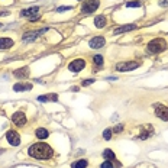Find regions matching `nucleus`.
Segmentation results:
<instances>
[{
  "instance_id": "f257e3e1",
  "label": "nucleus",
  "mask_w": 168,
  "mask_h": 168,
  "mask_svg": "<svg viewBox=\"0 0 168 168\" xmlns=\"http://www.w3.org/2000/svg\"><path fill=\"white\" fill-rule=\"evenodd\" d=\"M28 154L29 157L36 158V160H49L52 157V148L48 145V144H44V142H38V144H34L28 149Z\"/></svg>"
},
{
  "instance_id": "f03ea898",
  "label": "nucleus",
  "mask_w": 168,
  "mask_h": 168,
  "mask_svg": "<svg viewBox=\"0 0 168 168\" xmlns=\"http://www.w3.org/2000/svg\"><path fill=\"white\" fill-rule=\"evenodd\" d=\"M146 48H148V51H149L151 54H160L167 49V42H165V39H162V38H154L152 41H149V44H148Z\"/></svg>"
},
{
  "instance_id": "7ed1b4c3",
  "label": "nucleus",
  "mask_w": 168,
  "mask_h": 168,
  "mask_svg": "<svg viewBox=\"0 0 168 168\" xmlns=\"http://www.w3.org/2000/svg\"><path fill=\"white\" fill-rule=\"evenodd\" d=\"M99 6H100V2H99V0H87V2L83 3L81 12L84 15H90V13H93V12L97 10Z\"/></svg>"
},
{
  "instance_id": "20e7f679",
  "label": "nucleus",
  "mask_w": 168,
  "mask_h": 168,
  "mask_svg": "<svg viewBox=\"0 0 168 168\" xmlns=\"http://www.w3.org/2000/svg\"><path fill=\"white\" fill-rule=\"evenodd\" d=\"M84 67H86V61L81 60V58H77V60L68 64V70L73 71V73H80Z\"/></svg>"
},
{
  "instance_id": "39448f33",
  "label": "nucleus",
  "mask_w": 168,
  "mask_h": 168,
  "mask_svg": "<svg viewBox=\"0 0 168 168\" xmlns=\"http://www.w3.org/2000/svg\"><path fill=\"white\" fill-rule=\"evenodd\" d=\"M154 107H155V115H157V117H160L161 120L168 122V107H167V106H164V105H155Z\"/></svg>"
},
{
  "instance_id": "423d86ee",
  "label": "nucleus",
  "mask_w": 168,
  "mask_h": 168,
  "mask_svg": "<svg viewBox=\"0 0 168 168\" xmlns=\"http://www.w3.org/2000/svg\"><path fill=\"white\" fill-rule=\"evenodd\" d=\"M139 64L135 62V61H129V62H120V64H116V70L117 71H131L138 68Z\"/></svg>"
},
{
  "instance_id": "0eeeda50",
  "label": "nucleus",
  "mask_w": 168,
  "mask_h": 168,
  "mask_svg": "<svg viewBox=\"0 0 168 168\" xmlns=\"http://www.w3.org/2000/svg\"><path fill=\"white\" fill-rule=\"evenodd\" d=\"M12 122L18 126H23V125L26 123V115L23 112H16L12 115Z\"/></svg>"
},
{
  "instance_id": "6e6552de",
  "label": "nucleus",
  "mask_w": 168,
  "mask_h": 168,
  "mask_svg": "<svg viewBox=\"0 0 168 168\" xmlns=\"http://www.w3.org/2000/svg\"><path fill=\"white\" fill-rule=\"evenodd\" d=\"M6 139H8V142L13 146H18L19 144H20V136H19V133L15 131H9L8 133H6Z\"/></svg>"
},
{
  "instance_id": "1a4fd4ad",
  "label": "nucleus",
  "mask_w": 168,
  "mask_h": 168,
  "mask_svg": "<svg viewBox=\"0 0 168 168\" xmlns=\"http://www.w3.org/2000/svg\"><path fill=\"white\" fill-rule=\"evenodd\" d=\"M48 30V28H45V29H42V30H34V32H26V34L23 35V41L26 42V41H34L35 38H38L39 35H42V34H45Z\"/></svg>"
},
{
  "instance_id": "9d476101",
  "label": "nucleus",
  "mask_w": 168,
  "mask_h": 168,
  "mask_svg": "<svg viewBox=\"0 0 168 168\" xmlns=\"http://www.w3.org/2000/svg\"><path fill=\"white\" fill-rule=\"evenodd\" d=\"M38 13H39V8L38 6H32V8L26 9V10H22L20 12V16H23V18H34V16H36Z\"/></svg>"
},
{
  "instance_id": "9b49d317",
  "label": "nucleus",
  "mask_w": 168,
  "mask_h": 168,
  "mask_svg": "<svg viewBox=\"0 0 168 168\" xmlns=\"http://www.w3.org/2000/svg\"><path fill=\"white\" fill-rule=\"evenodd\" d=\"M152 133H154L152 126L146 125V126H144V127L141 129V133H139V139H146V138H149Z\"/></svg>"
},
{
  "instance_id": "f8f14e48",
  "label": "nucleus",
  "mask_w": 168,
  "mask_h": 168,
  "mask_svg": "<svg viewBox=\"0 0 168 168\" xmlns=\"http://www.w3.org/2000/svg\"><path fill=\"white\" fill-rule=\"evenodd\" d=\"M105 44H106V41L103 36H96L90 41V46H91V48H101Z\"/></svg>"
},
{
  "instance_id": "ddd939ff",
  "label": "nucleus",
  "mask_w": 168,
  "mask_h": 168,
  "mask_svg": "<svg viewBox=\"0 0 168 168\" xmlns=\"http://www.w3.org/2000/svg\"><path fill=\"white\" fill-rule=\"evenodd\" d=\"M13 39L10 38H0V49H9L13 46Z\"/></svg>"
},
{
  "instance_id": "4468645a",
  "label": "nucleus",
  "mask_w": 168,
  "mask_h": 168,
  "mask_svg": "<svg viewBox=\"0 0 168 168\" xmlns=\"http://www.w3.org/2000/svg\"><path fill=\"white\" fill-rule=\"evenodd\" d=\"M133 29H136V25H135V23H131V25H123V26H120V28H116L113 34H115V35L123 34V32H127V30H133Z\"/></svg>"
},
{
  "instance_id": "2eb2a0df",
  "label": "nucleus",
  "mask_w": 168,
  "mask_h": 168,
  "mask_svg": "<svg viewBox=\"0 0 168 168\" xmlns=\"http://www.w3.org/2000/svg\"><path fill=\"white\" fill-rule=\"evenodd\" d=\"M32 89V84L30 83H18L13 86V90L15 91H28V90Z\"/></svg>"
},
{
  "instance_id": "dca6fc26",
  "label": "nucleus",
  "mask_w": 168,
  "mask_h": 168,
  "mask_svg": "<svg viewBox=\"0 0 168 168\" xmlns=\"http://www.w3.org/2000/svg\"><path fill=\"white\" fill-rule=\"evenodd\" d=\"M13 75H15L16 79H26L28 75H29V68H26V67L19 68V70H16L15 73H13Z\"/></svg>"
},
{
  "instance_id": "f3484780",
  "label": "nucleus",
  "mask_w": 168,
  "mask_h": 168,
  "mask_svg": "<svg viewBox=\"0 0 168 168\" xmlns=\"http://www.w3.org/2000/svg\"><path fill=\"white\" fill-rule=\"evenodd\" d=\"M94 26L99 28V29L105 28L106 26V16L105 15H99L97 18L94 19Z\"/></svg>"
},
{
  "instance_id": "a211bd4d",
  "label": "nucleus",
  "mask_w": 168,
  "mask_h": 168,
  "mask_svg": "<svg viewBox=\"0 0 168 168\" xmlns=\"http://www.w3.org/2000/svg\"><path fill=\"white\" fill-rule=\"evenodd\" d=\"M38 100L39 101H57L58 100V96H57L55 93H52V94H46V96H39L38 97Z\"/></svg>"
},
{
  "instance_id": "6ab92c4d",
  "label": "nucleus",
  "mask_w": 168,
  "mask_h": 168,
  "mask_svg": "<svg viewBox=\"0 0 168 168\" xmlns=\"http://www.w3.org/2000/svg\"><path fill=\"white\" fill-rule=\"evenodd\" d=\"M87 165H89V162H87L86 160H80V161L73 162V164H71V167H73V168H87Z\"/></svg>"
},
{
  "instance_id": "aec40b11",
  "label": "nucleus",
  "mask_w": 168,
  "mask_h": 168,
  "mask_svg": "<svg viewBox=\"0 0 168 168\" xmlns=\"http://www.w3.org/2000/svg\"><path fill=\"white\" fill-rule=\"evenodd\" d=\"M48 135H49V132L46 131V129H44V127H39L36 131V136L39 139H46L48 138Z\"/></svg>"
},
{
  "instance_id": "412c9836",
  "label": "nucleus",
  "mask_w": 168,
  "mask_h": 168,
  "mask_svg": "<svg viewBox=\"0 0 168 168\" xmlns=\"http://www.w3.org/2000/svg\"><path fill=\"white\" fill-rule=\"evenodd\" d=\"M103 157H105V160L113 161V160H115V154H113L112 149H105V151H103Z\"/></svg>"
},
{
  "instance_id": "4be33fe9",
  "label": "nucleus",
  "mask_w": 168,
  "mask_h": 168,
  "mask_svg": "<svg viewBox=\"0 0 168 168\" xmlns=\"http://www.w3.org/2000/svg\"><path fill=\"white\" fill-rule=\"evenodd\" d=\"M93 61H94V64H96V65H101V64H103V57H101V55H94Z\"/></svg>"
},
{
  "instance_id": "5701e85b",
  "label": "nucleus",
  "mask_w": 168,
  "mask_h": 168,
  "mask_svg": "<svg viewBox=\"0 0 168 168\" xmlns=\"http://www.w3.org/2000/svg\"><path fill=\"white\" fill-rule=\"evenodd\" d=\"M127 8H141V3L139 2H136V0H132V2H129V3H126Z\"/></svg>"
},
{
  "instance_id": "b1692460",
  "label": "nucleus",
  "mask_w": 168,
  "mask_h": 168,
  "mask_svg": "<svg viewBox=\"0 0 168 168\" xmlns=\"http://www.w3.org/2000/svg\"><path fill=\"white\" fill-rule=\"evenodd\" d=\"M112 129H105V132H103V138L105 139H110L112 138Z\"/></svg>"
},
{
  "instance_id": "393cba45",
  "label": "nucleus",
  "mask_w": 168,
  "mask_h": 168,
  "mask_svg": "<svg viewBox=\"0 0 168 168\" xmlns=\"http://www.w3.org/2000/svg\"><path fill=\"white\" fill-rule=\"evenodd\" d=\"M101 168H115V165L112 164V161H109V160H106L103 164H101Z\"/></svg>"
},
{
  "instance_id": "a878e982",
  "label": "nucleus",
  "mask_w": 168,
  "mask_h": 168,
  "mask_svg": "<svg viewBox=\"0 0 168 168\" xmlns=\"http://www.w3.org/2000/svg\"><path fill=\"white\" fill-rule=\"evenodd\" d=\"M113 132H116V133H119V132L123 131V125H117V126L115 127V129H112Z\"/></svg>"
},
{
  "instance_id": "bb28decb",
  "label": "nucleus",
  "mask_w": 168,
  "mask_h": 168,
  "mask_svg": "<svg viewBox=\"0 0 168 168\" xmlns=\"http://www.w3.org/2000/svg\"><path fill=\"white\" fill-rule=\"evenodd\" d=\"M94 80L93 79H89V80H83V86H90V84H93Z\"/></svg>"
},
{
  "instance_id": "cd10ccee",
  "label": "nucleus",
  "mask_w": 168,
  "mask_h": 168,
  "mask_svg": "<svg viewBox=\"0 0 168 168\" xmlns=\"http://www.w3.org/2000/svg\"><path fill=\"white\" fill-rule=\"evenodd\" d=\"M70 6H61V8L57 9V12H65V10H70Z\"/></svg>"
},
{
  "instance_id": "c85d7f7f",
  "label": "nucleus",
  "mask_w": 168,
  "mask_h": 168,
  "mask_svg": "<svg viewBox=\"0 0 168 168\" xmlns=\"http://www.w3.org/2000/svg\"><path fill=\"white\" fill-rule=\"evenodd\" d=\"M160 6H162V8L168 6V0H161V2H160Z\"/></svg>"
}]
</instances>
